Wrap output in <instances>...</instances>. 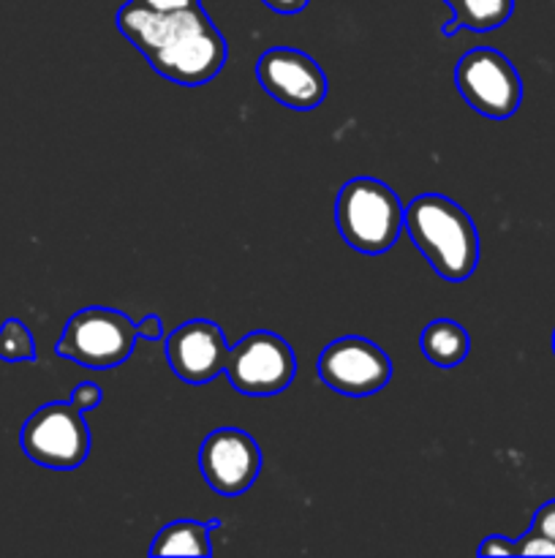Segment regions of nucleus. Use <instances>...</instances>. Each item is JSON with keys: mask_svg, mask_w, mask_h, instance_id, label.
<instances>
[{"mask_svg": "<svg viewBox=\"0 0 555 558\" xmlns=\"http://www.w3.org/2000/svg\"><path fill=\"white\" fill-rule=\"evenodd\" d=\"M118 31L145 54L156 74L174 85H207L226 65V38L212 25L205 5L156 11L128 0L118 11Z\"/></svg>", "mask_w": 555, "mask_h": 558, "instance_id": "1", "label": "nucleus"}, {"mask_svg": "<svg viewBox=\"0 0 555 558\" xmlns=\"http://www.w3.org/2000/svg\"><path fill=\"white\" fill-rule=\"evenodd\" d=\"M403 229L419 254L449 283H462L479 265V232L473 218L455 199L422 194L408 202Z\"/></svg>", "mask_w": 555, "mask_h": 558, "instance_id": "2", "label": "nucleus"}, {"mask_svg": "<svg viewBox=\"0 0 555 558\" xmlns=\"http://www.w3.org/2000/svg\"><path fill=\"white\" fill-rule=\"evenodd\" d=\"M400 196L375 178H354L337 191L335 223L348 248L365 256H381L403 232Z\"/></svg>", "mask_w": 555, "mask_h": 558, "instance_id": "3", "label": "nucleus"}, {"mask_svg": "<svg viewBox=\"0 0 555 558\" xmlns=\"http://www.w3.org/2000/svg\"><path fill=\"white\" fill-rule=\"evenodd\" d=\"M136 341L139 332L123 311L90 305L65 322L63 336L54 343V354L82 368L107 371L123 365L134 354Z\"/></svg>", "mask_w": 555, "mask_h": 558, "instance_id": "4", "label": "nucleus"}, {"mask_svg": "<svg viewBox=\"0 0 555 558\" xmlns=\"http://www.w3.org/2000/svg\"><path fill=\"white\" fill-rule=\"evenodd\" d=\"M20 445L22 452L38 466L58 472L82 466L90 456V428L85 412H79L71 401L44 403L22 425Z\"/></svg>", "mask_w": 555, "mask_h": 558, "instance_id": "5", "label": "nucleus"}, {"mask_svg": "<svg viewBox=\"0 0 555 558\" xmlns=\"http://www.w3.org/2000/svg\"><path fill=\"white\" fill-rule=\"evenodd\" d=\"M455 85L473 112L490 120H506L520 109L522 80L504 52L473 47L457 60Z\"/></svg>", "mask_w": 555, "mask_h": 558, "instance_id": "6", "label": "nucleus"}, {"mask_svg": "<svg viewBox=\"0 0 555 558\" xmlns=\"http://www.w3.org/2000/svg\"><path fill=\"white\" fill-rule=\"evenodd\" d=\"M232 387L243 396L267 398L286 390L297 374L292 347L270 330L248 332L234 349H229L226 371Z\"/></svg>", "mask_w": 555, "mask_h": 558, "instance_id": "7", "label": "nucleus"}, {"mask_svg": "<svg viewBox=\"0 0 555 558\" xmlns=\"http://www.w3.org/2000/svg\"><path fill=\"white\" fill-rule=\"evenodd\" d=\"M316 374L341 396L368 398L390 385L392 360L368 338L343 336L319 354Z\"/></svg>", "mask_w": 555, "mask_h": 558, "instance_id": "8", "label": "nucleus"}, {"mask_svg": "<svg viewBox=\"0 0 555 558\" xmlns=\"http://www.w3.org/2000/svg\"><path fill=\"white\" fill-rule=\"evenodd\" d=\"M259 85L278 104L297 112H310L326 98V74L310 54L294 47H272L256 60Z\"/></svg>", "mask_w": 555, "mask_h": 558, "instance_id": "9", "label": "nucleus"}, {"mask_svg": "<svg viewBox=\"0 0 555 558\" xmlns=\"http://www.w3.org/2000/svg\"><path fill=\"white\" fill-rule=\"evenodd\" d=\"M199 469L218 496H243L261 472V450L250 434L239 428H215L199 447Z\"/></svg>", "mask_w": 555, "mask_h": 558, "instance_id": "10", "label": "nucleus"}, {"mask_svg": "<svg viewBox=\"0 0 555 558\" xmlns=\"http://www.w3.org/2000/svg\"><path fill=\"white\" fill-rule=\"evenodd\" d=\"M163 349L172 374L190 387L207 385L226 371V336L210 319H190L180 325L166 338Z\"/></svg>", "mask_w": 555, "mask_h": 558, "instance_id": "11", "label": "nucleus"}, {"mask_svg": "<svg viewBox=\"0 0 555 558\" xmlns=\"http://www.w3.org/2000/svg\"><path fill=\"white\" fill-rule=\"evenodd\" d=\"M452 9V20L441 25V36L452 38L457 31L488 33L506 25L515 11V0H444Z\"/></svg>", "mask_w": 555, "mask_h": 558, "instance_id": "12", "label": "nucleus"}, {"mask_svg": "<svg viewBox=\"0 0 555 558\" xmlns=\"http://www.w3.org/2000/svg\"><path fill=\"white\" fill-rule=\"evenodd\" d=\"M221 521H174L152 539V556H212V532Z\"/></svg>", "mask_w": 555, "mask_h": 558, "instance_id": "13", "label": "nucleus"}, {"mask_svg": "<svg viewBox=\"0 0 555 558\" xmlns=\"http://www.w3.org/2000/svg\"><path fill=\"white\" fill-rule=\"evenodd\" d=\"M422 354L439 368H457L471 352V338L462 325L452 319H435L419 336Z\"/></svg>", "mask_w": 555, "mask_h": 558, "instance_id": "14", "label": "nucleus"}, {"mask_svg": "<svg viewBox=\"0 0 555 558\" xmlns=\"http://www.w3.org/2000/svg\"><path fill=\"white\" fill-rule=\"evenodd\" d=\"M36 357V341L22 319H5L0 325V360L3 363H30Z\"/></svg>", "mask_w": 555, "mask_h": 558, "instance_id": "15", "label": "nucleus"}, {"mask_svg": "<svg viewBox=\"0 0 555 558\" xmlns=\"http://www.w3.org/2000/svg\"><path fill=\"white\" fill-rule=\"evenodd\" d=\"M517 556H555V543L544 537L536 529H528L520 539H517Z\"/></svg>", "mask_w": 555, "mask_h": 558, "instance_id": "16", "label": "nucleus"}, {"mask_svg": "<svg viewBox=\"0 0 555 558\" xmlns=\"http://www.w3.org/2000/svg\"><path fill=\"white\" fill-rule=\"evenodd\" d=\"M101 387L92 385V381H82V385H76L74 392H71V403H74L79 412H92V409L101 403Z\"/></svg>", "mask_w": 555, "mask_h": 558, "instance_id": "17", "label": "nucleus"}, {"mask_svg": "<svg viewBox=\"0 0 555 558\" xmlns=\"http://www.w3.org/2000/svg\"><path fill=\"white\" fill-rule=\"evenodd\" d=\"M479 556H517V545L511 539L493 534V537H484V543L479 545Z\"/></svg>", "mask_w": 555, "mask_h": 558, "instance_id": "18", "label": "nucleus"}, {"mask_svg": "<svg viewBox=\"0 0 555 558\" xmlns=\"http://www.w3.org/2000/svg\"><path fill=\"white\" fill-rule=\"evenodd\" d=\"M531 529H536V532H542L544 537H550L555 543V499L539 507L536 515H533Z\"/></svg>", "mask_w": 555, "mask_h": 558, "instance_id": "19", "label": "nucleus"}, {"mask_svg": "<svg viewBox=\"0 0 555 558\" xmlns=\"http://www.w3.org/2000/svg\"><path fill=\"white\" fill-rule=\"evenodd\" d=\"M136 332H139V338H147V341H161V338H163L161 316H158V314L145 316V319L136 325Z\"/></svg>", "mask_w": 555, "mask_h": 558, "instance_id": "20", "label": "nucleus"}, {"mask_svg": "<svg viewBox=\"0 0 555 558\" xmlns=\"http://www.w3.org/2000/svg\"><path fill=\"white\" fill-rule=\"evenodd\" d=\"M261 3H264L267 9L275 11V14L292 16V14H299V11H305V5H308L310 0H261Z\"/></svg>", "mask_w": 555, "mask_h": 558, "instance_id": "21", "label": "nucleus"}, {"mask_svg": "<svg viewBox=\"0 0 555 558\" xmlns=\"http://www.w3.org/2000/svg\"><path fill=\"white\" fill-rule=\"evenodd\" d=\"M136 3L156 11H177V9H194V5H201V0H136Z\"/></svg>", "mask_w": 555, "mask_h": 558, "instance_id": "22", "label": "nucleus"}, {"mask_svg": "<svg viewBox=\"0 0 555 558\" xmlns=\"http://www.w3.org/2000/svg\"><path fill=\"white\" fill-rule=\"evenodd\" d=\"M553 354H555V330H553Z\"/></svg>", "mask_w": 555, "mask_h": 558, "instance_id": "23", "label": "nucleus"}]
</instances>
